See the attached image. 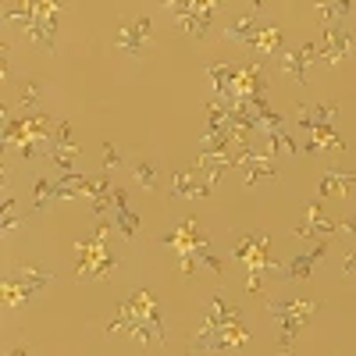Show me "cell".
I'll list each match as a JSON object with an SVG mask.
<instances>
[{"mask_svg":"<svg viewBox=\"0 0 356 356\" xmlns=\"http://www.w3.org/2000/svg\"><path fill=\"white\" fill-rule=\"evenodd\" d=\"M310 314H314V303H271V317L282 324V342L289 346L296 335H300V328L310 321Z\"/></svg>","mask_w":356,"mask_h":356,"instance_id":"cell-1","label":"cell"},{"mask_svg":"<svg viewBox=\"0 0 356 356\" xmlns=\"http://www.w3.org/2000/svg\"><path fill=\"white\" fill-rule=\"evenodd\" d=\"M146 36H150V18H136V22H122V33H118V47L125 54H143Z\"/></svg>","mask_w":356,"mask_h":356,"instance_id":"cell-2","label":"cell"},{"mask_svg":"<svg viewBox=\"0 0 356 356\" xmlns=\"http://www.w3.org/2000/svg\"><path fill=\"white\" fill-rule=\"evenodd\" d=\"M324 61H346L349 57V36L339 29V22H335V29H332V22H324Z\"/></svg>","mask_w":356,"mask_h":356,"instance_id":"cell-3","label":"cell"},{"mask_svg":"<svg viewBox=\"0 0 356 356\" xmlns=\"http://www.w3.org/2000/svg\"><path fill=\"white\" fill-rule=\"evenodd\" d=\"M47 282H50V278H47L43 271H33V267H22V271H15V275L8 278V285H22V303H25L33 292H40Z\"/></svg>","mask_w":356,"mask_h":356,"instance_id":"cell-4","label":"cell"},{"mask_svg":"<svg viewBox=\"0 0 356 356\" xmlns=\"http://www.w3.org/2000/svg\"><path fill=\"white\" fill-rule=\"evenodd\" d=\"M314 57V47L307 43V47H300L296 54H289V57H282V68L296 79V82H307V61Z\"/></svg>","mask_w":356,"mask_h":356,"instance_id":"cell-5","label":"cell"},{"mask_svg":"<svg viewBox=\"0 0 356 356\" xmlns=\"http://www.w3.org/2000/svg\"><path fill=\"white\" fill-rule=\"evenodd\" d=\"M324 257V246H317L310 257H300V260H296L292 267H289V275H292V282H300L303 275H310V267H314V260H321Z\"/></svg>","mask_w":356,"mask_h":356,"instance_id":"cell-6","label":"cell"},{"mask_svg":"<svg viewBox=\"0 0 356 356\" xmlns=\"http://www.w3.org/2000/svg\"><path fill=\"white\" fill-rule=\"evenodd\" d=\"M132 175L139 178L146 189H157V178H154V171H150V164H146V161H136V164H132Z\"/></svg>","mask_w":356,"mask_h":356,"instance_id":"cell-7","label":"cell"},{"mask_svg":"<svg viewBox=\"0 0 356 356\" xmlns=\"http://www.w3.org/2000/svg\"><path fill=\"white\" fill-rule=\"evenodd\" d=\"M342 271H346V278H356V246L349 250V257H346V267H342Z\"/></svg>","mask_w":356,"mask_h":356,"instance_id":"cell-8","label":"cell"}]
</instances>
